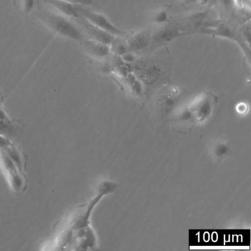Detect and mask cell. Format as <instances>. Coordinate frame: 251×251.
<instances>
[{
	"mask_svg": "<svg viewBox=\"0 0 251 251\" xmlns=\"http://www.w3.org/2000/svg\"><path fill=\"white\" fill-rule=\"evenodd\" d=\"M116 187L112 182L105 181L100 184L99 193L67 219L54 244L57 247L55 249L89 250L96 246V236L90 226L91 214L102 197L112 192Z\"/></svg>",
	"mask_w": 251,
	"mask_h": 251,
	"instance_id": "1",
	"label": "cell"
},
{
	"mask_svg": "<svg viewBox=\"0 0 251 251\" xmlns=\"http://www.w3.org/2000/svg\"><path fill=\"white\" fill-rule=\"evenodd\" d=\"M34 13L44 25L61 37L79 43L86 38L73 19L69 18L55 11L41 2L40 0H39Z\"/></svg>",
	"mask_w": 251,
	"mask_h": 251,
	"instance_id": "2",
	"label": "cell"
},
{
	"mask_svg": "<svg viewBox=\"0 0 251 251\" xmlns=\"http://www.w3.org/2000/svg\"><path fill=\"white\" fill-rule=\"evenodd\" d=\"M217 100V97L211 92L201 94L178 113L176 123L186 128L205 123L212 115Z\"/></svg>",
	"mask_w": 251,
	"mask_h": 251,
	"instance_id": "3",
	"label": "cell"
},
{
	"mask_svg": "<svg viewBox=\"0 0 251 251\" xmlns=\"http://www.w3.org/2000/svg\"><path fill=\"white\" fill-rule=\"evenodd\" d=\"M79 13L89 23L115 37H124L127 34V32L123 31L114 25L103 14L92 11L88 7L80 6Z\"/></svg>",
	"mask_w": 251,
	"mask_h": 251,
	"instance_id": "4",
	"label": "cell"
},
{
	"mask_svg": "<svg viewBox=\"0 0 251 251\" xmlns=\"http://www.w3.org/2000/svg\"><path fill=\"white\" fill-rule=\"evenodd\" d=\"M73 20L75 22L77 26L80 27L85 37L88 38V39L97 41V42H101V43L105 44V45L111 46V44L116 38L113 35L98 28V27L89 23L82 16H80L77 18L73 19Z\"/></svg>",
	"mask_w": 251,
	"mask_h": 251,
	"instance_id": "5",
	"label": "cell"
},
{
	"mask_svg": "<svg viewBox=\"0 0 251 251\" xmlns=\"http://www.w3.org/2000/svg\"><path fill=\"white\" fill-rule=\"evenodd\" d=\"M152 34L147 30L128 33L124 36L128 51H139L151 44Z\"/></svg>",
	"mask_w": 251,
	"mask_h": 251,
	"instance_id": "6",
	"label": "cell"
},
{
	"mask_svg": "<svg viewBox=\"0 0 251 251\" xmlns=\"http://www.w3.org/2000/svg\"><path fill=\"white\" fill-rule=\"evenodd\" d=\"M82 46L86 52L98 60H103L108 58L111 53V46L85 38L81 42Z\"/></svg>",
	"mask_w": 251,
	"mask_h": 251,
	"instance_id": "7",
	"label": "cell"
},
{
	"mask_svg": "<svg viewBox=\"0 0 251 251\" xmlns=\"http://www.w3.org/2000/svg\"><path fill=\"white\" fill-rule=\"evenodd\" d=\"M40 1L69 18L75 19L80 16L79 13V8L80 5L67 2L65 0H40Z\"/></svg>",
	"mask_w": 251,
	"mask_h": 251,
	"instance_id": "8",
	"label": "cell"
},
{
	"mask_svg": "<svg viewBox=\"0 0 251 251\" xmlns=\"http://www.w3.org/2000/svg\"><path fill=\"white\" fill-rule=\"evenodd\" d=\"M135 67V72L136 73V75L134 74L135 75L140 81L144 82L147 84H152L159 76V70L153 64L139 61L136 63Z\"/></svg>",
	"mask_w": 251,
	"mask_h": 251,
	"instance_id": "9",
	"label": "cell"
},
{
	"mask_svg": "<svg viewBox=\"0 0 251 251\" xmlns=\"http://www.w3.org/2000/svg\"><path fill=\"white\" fill-rule=\"evenodd\" d=\"M230 146L224 139H216L210 145V153L217 161H223L229 156Z\"/></svg>",
	"mask_w": 251,
	"mask_h": 251,
	"instance_id": "10",
	"label": "cell"
},
{
	"mask_svg": "<svg viewBox=\"0 0 251 251\" xmlns=\"http://www.w3.org/2000/svg\"><path fill=\"white\" fill-rule=\"evenodd\" d=\"M152 20L156 25H164L168 22V13L164 10H159L154 14Z\"/></svg>",
	"mask_w": 251,
	"mask_h": 251,
	"instance_id": "11",
	"label": "cell"
},
{
	"mask_svg": "<svg viewBox=\"0 0 251 251\" xmlns=\"http://www.w3.org/2000/svg\"><path fill=\"white\" fill-rule=\"evenodd\" d=\"M39 0H20L21 8L25 14L33 12L37 7Z\"/></svg>",
	"mask_w": 251,
	"mask_h": 251,
	"instance_id": "12",
	"label": "cell"
},
{
	"mask_svg": "<svg viewBox=\"0 0 251 251\" xmlns=\"http://www.w3.org/2000/svg\"><path fill=\"white\" fill-rule=\"evenodd\" d=\"M235 8L244 14L251 12V0H232Z\"/></svg>",
	"mask_w": 251,
	"mask_h": 251,
	"instance_id": "13",
	"label": "cell"
},
{
	"mask_svg": "<svg viewBox=\"0 0 251 251\" xmlns=\"http://www.w3.org/2000/svg\"><path fill=\"white\" fill-rule=\"evenodd\" d=\"M65 1L83 7H89V5H92V2H93L92 0H65Z\"/></svg>",
	"mask_w": 251,
	"mask_h": 251,
	"instance_id": "14",
	"label": "cell"
},
{
	"mask_svg": "<svg viewBox=\"0 0 251 251\" xmlns=\"http://www.w3.org/2000/svg\"><path fill=\"white\" fill-rule=\"evenodd\" d=\"M246 105L244 103L239 104L238 105L237 111H239V113H245L246 111Z\"/></svg>",
	"mask_w": 251,
	"mask_h": 251,
	"instance_id": "15",
	"label": "cell"
}]
</instances>
